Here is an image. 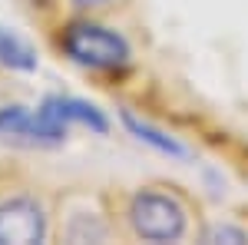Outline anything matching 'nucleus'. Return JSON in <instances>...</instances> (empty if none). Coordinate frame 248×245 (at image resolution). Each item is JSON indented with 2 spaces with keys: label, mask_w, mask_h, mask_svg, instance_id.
<instances>
[{
  "label": "nucleus",
  "mask_w": 248,
  "mask_h": 245,
  "mask_svg": "<svg viewBox=\"0 0 248 245\" xmlns=\"http://www.w3.org/2000/svg\"><path fill=\"white\" fill-rule=\"evenodd\" d=\"M126 219H129L133 235L136 239H146V242H179L186 235V229H189L186 206L175 196L159 192V189H139V192H133Z\"/></svg>",
  "instance_id": "obj_2"
},
{
  "label": "nucleus",
  "mask_w": 248,
  "mask_h": 245,
  "mask_svg": "<svg viewBox=\"0 0 248 245\" xmlns=\"http://www.w3.org/2000/svg\"><path fill=\"white\" fill-rule=\"evenodd\" d=\"M205 242H248V232L235 226H212L205 232Z\"/></svg>",
  "instance_id": "obj_8"
},
{
  "label": "nucleus",
  "mask_w": 248,
  "mask_h": 245,
  "mask_svg": "<svg viewBox=\"0 0 248 245\" xmlns=\"http://www.w3.org/2000/svg\"><path fill=\"white\" fill-rule=\"evenodd\" d=\"M123 126L133 132L139 143H146L149 149L162 152V156H169V159H189V149L175 139V136H169L166 130H159V126H153L149 119H139V116L133 113V110H123Z\"/></svg>",
  "instance_id": "obj_6"
},
{
  "label": "nucleus",
  "mask_w": 248,
  "mask_h": 245,
  "mask_svg": "<svg viewBox=\"0 0 248 245\" xmlns=\"http://www.w3.org/2000/svg\"><path fill=\"white\" fill-rule=\"evenodd\" d=\"M37 110L63 136L70 132V126H86L96 136H106L109 132V119L103 116V110L93 106V103H86V99H77V96H46Z\"/></svg>",
  "instance_id": "obj_4"
},
{
  "label": "nucleus",
  "mask_w": 248,
  "mask_h": 245,
  "mask_svg": "<svg viewBox=\"0 0 248 245\" xmlns=\"http://www.w3.org/2000/svg\"><path fill=\"white\" fill-rule=\"evenodd\" d=\"M0 139L17 143V146H53V139L46 136L43 123H40L37 110H27L20 103L0 106Z\"/></svg>",
  "instance_id": "obj_5"
},
{
  "label": "nucleus",
  "mask_w": 248,
  "mask_h": 245,
  "mask_svg": "<svg viewBox=\"0 0 248 245\" xmlns=\"http://www.w3.org/2000/svg\"><path fill=\"white\" fill-rule=\"evenodd\" d=\"M0 66L14 70V73H33L37 70V50L20 33L0 27Z\"/></svg>",
  "instance_id": "obj_7"
},
{
  "label": "nucleus",
  "mask_w": 248,
  "mask_h": 245,
  "mask_svg": "<svg viewBox=\"0 0 248 245\" xmlns=\"http://www.w3.org/2000/svg\"><path fill=\"white\" fill-rule=\"evenodd\" d=\"M46 239V212L37 199L17 196L0 202V245H33Z\"/></svg>",
  "instance_id": "obj_3"
},
{
  "label": "nucleus",
  "mask_w": 248,
  "mask_h": 245,
  "mask_svg": "<svg viewBox=\"0 0 248 245\" xmlns=\"http://www.w3.org/2000/svg\"><path fill=\"white\" fill-rule=\"evenodd\" d=\"M70 3H73V10H79V14H96V10L113 7L116 0H70Z\"/></svg>",
  "instance_id": "obj_9"
},
{
  "label": "nucleus",
  "mask_w": 248,
  "mask_h": 245,
  "mask_svg": "<svg viewBox=\"0 0 248 245\" xmlns=\"http://www.w3.org/2000/svg\"><path fill=\"white\" fill-rule=\"evenodd\" d=\"M57 47L63 57L86 66V70H123L129 66L133 50L123 33H116L109 27L96 23V20H70L66 27H60Z\"/></svg>",
  "instance_id": "obj_1"
}]
</instances>
